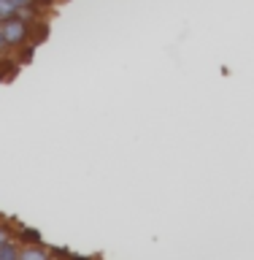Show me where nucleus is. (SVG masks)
I'll return each mask as SVG.
<instances>
[{
	"instance_id": "obj_4",
	"label": "nucleus",
	"mask_w": 254,
	"mask_h": 260,
	"mask_svg": "<svg viewBox=\"0 0 254 260\" xmlns=\"http://www.w3.org/2000/svg\"><path fill=\"white\" fill-rule=\"evenodd\" d=\"M8 241H14V231L3 222V219H0V247H3V244H8Z\"/></svg>"
},
{
	"instance_id": "obj_7",
	"label": "nucleus",
	"mask_w": 254,
	"mask_h": 260,
	"mask_svg": "<svg viewBox=\"0 0 254 260\" xmlns=\"http://www.w3.org/2000/svg\"><path fill=\"white\" fill-rule=\"evenodd\" d=\"M52 260H57V257H52Z\"/></svg>"
},
{
	"instance_id": "obj_6",
	"label": "nucleus",
	"mask_w": 254,
	"mask_h": 260,
	"mask_svg": "<svg viewBox=\"0 0 254 260\" xmlns=\"http://www.w3.org/2000/svg\"><path fill=\"white\" fill-rule=\"evenodd\" d=\"M6 52V41H3V30H0V54Z\"/></svg>"
},
{
	"instance_id": "obj_2",
	"label": "nucleus",
	"mask_w": 254,
	"mask_h": 260,
	"mask_svg": "<svg viewBox=\"0 0 254 260\" xmlns=\"http://www.w3.org/2000/svg\"><path fill=\"white\" fill-rule=\"evenodd\" d=\"M54 252L41 241H22L19 244V260H52Z\"/></svg>"
},
{
	"instance_id": "obj_3",
	"label": "nucleus",
	"mask_w": 254,
	"mask_h": 260,
	"mask_svg": "<svg viewBox=\"0 0 254 260\" xmlns=\"http://www.w3.org/2000/svg\"><path fill=\"white\" fill-rule=\"evenodd\" d=\"M8 16H16V6H14V0H0V22L8 19Z\"/></svg>"
},
{
	"instance_id": "obj_1",
	"label": "nucleus",
	"mask_w": 254,
	"mask_h": 260,
	"mask_svg": "<svg viewBox=\"0 0 254 260\" xmlns=\"http://www.w3.org/2000/svg\"><path fill=\"white\" fill-rule=\"evenodd\" d=\"M0 30H3V41H6V49L11 52H19V49H27L32 46V24L22 22L19 16H8V19L0 22Z\"/></svg>"
},
{
	"instance_id": "obj_5",
	"label": "nucleus",
	"mask_w": 254,
	"mask_h": 260,
	"mask_svg": "<svg viewBox=\"0 0 254 260\" xmlns=\"http://www.w3.org/2000/svg\"><path fill=\"white\" fill-rule=\"evenodd\" d=\"M14 6H38L41 8V0H14Z\"/></svg>"
}]
</instances>
